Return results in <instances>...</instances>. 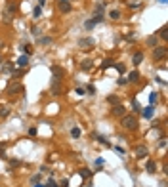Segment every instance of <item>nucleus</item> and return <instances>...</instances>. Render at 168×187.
Wrapping results in <instances>:
<instances>
[{"label": "nucleus", "instance_id": "1", "mask_svg": "<svg viewBox=\"0 0 168 187\" xmlns=\"http://www.w3.org/2000/svg\"><path fill=\"white\" fill-rule=\"evenodd\" d=\"M122 128L130 130V132H134L136 128H138V118L134 115H124L122 117Z\"/></svg>", "mask_w": 168, "mask_h": 187}, {"label": "nucleus", "instance_id": "2", "mask_svg": "<svg viewBox=\"0 0 168 187\" xmlns=\"http://www.w3.org/2000/svg\"><path fill=\"white\" fill-rule=\"evenodd\" d=\"M164 58H166V46H155L153 48V59L162 61Z\"/></svg>", "mask_w": 168, "mask_h": 187}, {"label": "nucleus", "instance_id": "3", "mask_svg": "<svg viewBox=\"0 0 168 187\" xmlns=\"http://www.w3.org/2000/svg\"><path fill=\"white\" fill-rule=\"evenodd\" d=\"M78 48H80V50L94 48V38H78Z\"/></svg>", "mask_w": 168, "mask_h": 187}, {"label": "nucleus", "instance_id": "4", "mask_svg": "<svg viewBox=\"0 0 168 187\" xmlns=\"http://www.w3.org/2000/svg\"><path fill=\"white\" fill-rule=\"evenodd\" d=\"M147 155H149V149H147L145 145H138V147H136V157L138 159H145Z\"/></svg>", "mask_w": 168, "mask_h": 187}, {"label": "nucleus", "instance_id": "5", "mask_svg": "<svg viewBox=\"0 0 168 187\" xmlns=\"http://www.w3.org/2000/svg\"><path fill=\"white\" fill-rule=\"evenodd\" d=\"M52 73H54V79H56V80H61V79H63V75H65V71H63L61 67H57V65L52 67Z\"/></svg>", "mask_w": 168, "mask_h": 187}, {"label": "nucleus", "instance_id": "6", "mask_svg": "<svg viewBox=\"0 0 168 187\" xmlns=\"http://www.w3.org/2000/svg\"><path fill=\"white\" fill-rule=\"evenodd\" d=\"M111 113H113L115 117H124L126 109H124V105H120V103H118V105H115V107L111 109Z\"/></svg>", "mask_w": 168, "mask_h": 187}, {"label": "nucleus", "instance_id": "7", "mask_svg": "<svg viewBox=\"0 0 168 187\" xmlns=\"http://www.w3.org/2000/svg\"><path fill=\"white\" fill-rule=\"evenodd\" d=\"M141 61H143V52H136V54L132 55V65H136L138 67Z\"/></svg>", "mask_w": 168, "mask_h": 187}, {"label": "nucleus", "instance_id": "8", "mask_svg": "<svg viewBox=\"0 0 168 187\" xmlns=\"http://www.w3.org/2000/svg\"><path fill=\"white\" fill-rule=\"evenodd\" d=\"M157 44H159V36H157V34H151L149 38H147V46H149V48H155Z\"/></svg>", "mask_w": 168, "mask_h": 187}, {"label": "nucleus", "instance_id": "9", "mask_svg": "<svg viewBox=\"0 0 168 187\" xmlns=\"http://www.w3.org/2000/svg\"><path fill=\"white\" fill-rule=\"evenodd\" d=\"M145 170H147L149 174H155V172H157V164H155V160H147Z\"/></svg>", "mask_w": 168, "mask_h": 187}, {"label": "nucleus", "instance_id": "10", "mask_svg": "<svg viewBox=\"0 0 168 187\" xmlns=\"http://www.w3.org/2000/svg\"><path fill=\"white\" fill-rule=\"evenodd\" d=\"M92 67H94V61H92V59H84L82 63H80V69H82V71H90Z\"/></svg>", "mask_w": 168, "mask_h": 187}, {"label": "nucleus", "instance_id": "11", "mask_svg": "<svg viewBox=\"0 0 168 187\" xmlns=\"http://www.w3.org/2000/svg\"><path fill=\"white\" fill-rule=\"evenodd\" d=\"M21 90H23V88H21V84H17V82H14V84L8 88V94H12V96H14V94H17V92H21Z\"/></svg>", "mask_w": 168, "mask_h": 187}, {"label": "nucleus", "instance_id": "12", "mask_svg": "<svg viewBox=\"0 0 168 187\" xmlns=\"http://www.w3.org/2000/svg\"><path fill=\"white\" fill-rule=\"evenodd\" d=\"M153 113H155V109H153V105H149V107H145L143 111H141V115H143L145 118H151L153 117Z\"/></svg>", "mask_w": 168, "mask_h": 187}, {"label": "nucleus", "instance_id": "13", "mask_svg": "<svg viewBox=\"0 0 168 187\" xmlns=\"http://www.w3.org/2000/svg\"><path fill=\"white\" fill-rule=\"evenodd\" d=\"M59 92H61L59 80H54V82H52V94H54V96H59Z\"/></svg>", "mask_w": 168, "mask_h": 187}, {"label": "nucleus", "instance_id": "14", "mask_svg": "<svg viewBox=\"0 0 168 187\" xmlns=\"http://www.w3.org/2000/svg\"><path fill=\"white\" fill-rule=\"evenodd\" d=\"M59 10L63 13H69L71 12V4L69 2H61V0H59Z\"/></svg>", "mask_w": 168, "mask_h": 187}, {"label": "nucleus", "instance_id": "15", "mask_svg": "<svg viewBox=\"0 0 168 187\" xmlns=\"http://www.w3.org/2000/svg\"><path fill=\"white\" fill-rule=\"evenodd\" d=\"M29 65V55H21L17 59V67H27Z\"/></svg>", "mask_w": 168, "mask_h": 187}, {"label": "nucleus", "instance_id": "16", "mask_svg": "<svg viewBox=\"0 0 168 187\" xmlns=\"http://www.w3.org/2000/svg\"><path fill=\"white\" fill-rule=\"evenodd\" d=\"M96 25H98V23H96V19H88V21L84 23V29H86V31H92L94 27H96Z\"/></svg>", "mask_w": 168, "mask_h": 187}, {"label": "nucleus", "instance_id": "17", "mask_svg": "<svg viewBox=\"0 0 168 187\" xmlns=\"http://www.w3.org/2000/svg\"><path fill=\"white\" fill-rule=\"evenodd\" d=\"M159 38H162V40H168V29H166V25L162 27L160 31H159Z\"/></svg>", "mask_w": 168, "mask_h": 187}, {"label": "nucleus", "instance_id": "18", "mask_svg": "<svg viewBox=\"0 0 168 187\" xmlns=\"http://www.w3.org/2000/svg\"><path fill=\"white\" fill-rule=\"evenodd\" d=\"M78 174H80V178H84V180H86V178H90V176H92V172H90L88 168H80V170H78Z\"/></svg>", "mask_w": 168, "mask_h": 187}, {"label": "nucleus", "instance_id": "19", "mask_svg": "<svg viewBox=\"0 0 168 187\" xmlns=\"http://www.w3.org/2000/svg\"><path fill=\"white\" fill-rule=\"evenodd\" d=\"M128 80L130 82H138L140 80V73L138 71H132V73H130V76H128Z\"/></svg>", "mask_w": 168, "mask_h": 187}, {"label": "nucleus", "instance_id": "20", "mask_svg": "<svg viewBox=\"0 0 168 187\" xmlns=\"http://www.w3.org/2000/svg\"><path fill=\"white\" fill-rule=\"evenodd\" d=\"M80 134H82V132H80V128H76V126H75V128H71V136H73V139H78V138H80Z\"/></svg>", "mask_w": 168, "mask_h": 187}, {"label": "nucleus", "instance_id": "21", "mask_svg": "<svg viewBox=\"0 0 168 187\" xmlns=\"http://www.w3.org/2000/svg\"><path fill=\"white\" fill-rule=\"evenodd\" d=\"M103 10H105V4L99 2L98 6H96V13H94V15H103Z\"/></svg>", "mask_w": 168, "mask_h": 187}, {"label": "nucleus", "instance_id": "22", "mask_svg": "<svg viewBox=\"0 0 168 187\" xmlns=\"http://www.w3.org/2000/svg\"><path fill=\"white\" fill-rule=\"evenodd\" d=\"M113 65H115L113 59H105L103 63H101V69H109V67H113Z\"/></svg>", "mask_w": 168, "mask_h": 187}, {"label": "nucleus", "instance_id": "23", "mask_svg": "<svg viewBox=\"0 0 168 187\" xmlns=\"http://www.w3.org/2000/svg\"><path fill=\"white\" fill-rule=\"evenodd\" d=\"M10 115V109L8 107H0V118H6Z\"/></svg>", "mask_w": 168, "mask_h": 187}, {"label": "nucleus", "instance_id": "24", "mask_svg": "<svg viewBox=\"0 0 168 187\" xmlns=\"http://www.w3.org/2000/svg\"><path fill=\"white\" fill-rule=\"evenodd\" d=\"M107 101H109V103H111V105H118V103H120L117 96H109V97H107Z\"/></svg>", "mask_w": 168, "mask_h": 187}, {"label": "nucleus", "instance_id": "25", "mask_svg": "<svg viewBox=\"0 0 168 187\" xmlns=\"http://www.w3.org/2000/svg\"><path fill=\"white\" fill-rule=\"evenodd\" d=\"M0 159H6V143H0Z\"/></svg>", "mask_w": 168, "mask_h": 187}, {"label": "nucleus", "instance_id": "26", "mask_svg": "<svg viewBox=\"0 0 168 187\" xmlns=\"http://www.w3.org/2000/svg\"><path fill=\"white\" fill-rule=\"evenodd\" d=\"M109 17H111V19H120V12H118V10H113V12L109 13Z\"/></svg>", "mask_w": 168, "mask_h": 187}, {"label": "nucleus", "instance_id": "27", "mask_svg": "<svg viewBox=\"0 0 168 187\" xmlns=\"http://www.w3.org/2000/svg\"><path fill=\"white\" fill-rule=\"evenodd\" d=\"M23 52H25V55H31V54H33V46L25 44V46H23Z\"/></svg>", "mask_w": 168, "mask_h": 187}, {"label": "nucleus", "instance_id": "28", "mask_svg": "<svg viewBox=\"0 0 168 187\" xmlns=\"http://www.w3.org/2000/svg\"><path fill=\"white\" fill-rule=\"evenodd\" d=\"M36 134H38V128H36V126H31V128H29V136H31V138H34Z\"/></svg>", "mask_w": 168, "mask_h": 187}, {"label": "nucleus", "instance_id": "29", "mask_svg": "<svg viewBox=\"0 0 168 187\" xmlns=\"http://www.w3.org/2000/svg\"><path fill=\"white\" fill-rule=\"evenodd\" d=\"M157 99H159V96H157V92H153V94L149 96V103L153 105V103H157Z\"/></svg>", "mask_w": 168, "mask_h": 187}, {"label": "nucleus", "instance_id": "30", "mask_svg": "<svg viewBox=\"0 0 168 187\" xmlns=\"http://www.w3.org/2000/svg\"><path fill=\"white\" fill-rule=\"evenodd\" d=\"M40 13H42V8H40V6H36V8L33 10V15H34V17H40Z\"/></svg>", "mask_w": 168, "mask_h": 187}, {"label": "nucleus", "instance_id": "31", "mask_svg": "<svg viewBox=\"0 0 168 187\" xmlns=\"http://www.w3.org/2000/svg\"><path fill=\"white\" fill-rule=\"evenodd\" d=\"M113 67H115V69H117L118 73H124V65H120V63H115Z\"/></svg>", "mask_w": 168, "mask_h": 187}, {"label": "nucleus", "instance_id": "32", "mask_svg": "<svg viewBox=\"0 0 168 187\" xmlns=\"http://www.w3.org/2000/svg\"><path fill=\"white\" fill-rule=\"evenodd\" d=\"M50 42H52L50 36H44V38H40V44H50Z\"/></svg>", "mask_w": 168, "mask_h": 187}, {"label": "nucleus", "instance_id": "33", "mask_svg": "<svg viewBox=\"0 0 168 187\" xmlns=\"http://www.w3.org/2000/svg\"><path fill=\"white\" fill-rule=\"evenodd\" d=\"M38 180H40V174H34L33 178H31V183H38Z\"/></svg>", "mask_w": 168, "mask_h": 187}, {"label": "nucleus", "instance_id": "34", "mask_svg": "<svg viewBox=\"0 0 168 187\" xmlns=\"http://www.w3.org/2000/svg\"><path fill=\"white\" fill-rule=\"evenodd\" d=\"M75 94H76V96H86V92H84V88H76V90H75Z\"/></svg>", "mask_w": 168, "mask_h": 187}, {"label": "nucleus", "instance_id": "35", "mask_svg": "<svg viewBox=\"0 0 168 187\" xmlns=\"http://www.w3.org/2000/svg\"><path fill=\"white\" fill-rule=\"evenodd\" d=\"M44 187H57L54 180H48V183H44Z\"/></svg>", "mask_w": 168, "mask_h": 187}, {"label": "nucleus", "instance_id": "36", "mask_svg": "<svg viewBox=\"0 0 168 187\" xmlns=\"http://www.w3.org/2000/svg\"><path fill=\"white\" fill-rule=\"evenodd\" d=\"M132 107H134V111H136V113H140V111H141V107L138 105V101H134V103H132Z\"/></svg>", "mask_w": 168, "mask_h": 187}, {"label": "nucleus", "instance_id": "37", "mask_svg": "<svg viewBox=\"0 0 168 187\" xmlns=\"http://www.w3.org/2000/svg\"><path fill=\"white\" fill-rule=\"evenodd\" d=\"M86 90H88V94H92V96H94V94H96V88H94L92 84H90V86H88V88H86Z\"/></svg>", "mask_w": 168, "mask_h": 187}, {"label": "nucleus", "instance_id": "38", "mask_svg": "<svg viewBox=\"0 0 168 187\" xmlns=\"http://www.w3.org/2000/svg\"><path fill=\"white\" fill-rule=\"evenodd\" d=\"M126 82H128V79H118V80H117V84H118V86H122V84H126Z\"/></svg>", "mask_w": 168, "mask_h": 187}, {"label": "nucleus", "instance_id": "39", "mask_svg": "<svg viewBox=\"0 0 168 187\" xmlns=\"http://www.w3.org/2000/svg\"><path fill=\"white\" fill-rule=\"evenodd\" d=\"M4 73H6V75H10V73H14V69H12V67H4V69H2Z\"/></svg>", "mask_w": 168, "mask_h": 187}, {"label": "nucleus", "instance_id": "40", "mask_svg": "<svg viewBox=\"0 0 168 187\" xmlns=\"http://www.w3.org/2000/svg\"><path fill=\"white\" fill-rule=\"evenodd\" d=\"M59 187H69V180H67V178H65V180H63V181H61V185H59Z\"/></svg>", "mask_w": 168, "mask_h": 187}, {"label": "nucleus", "instance_id": "41", "mask_svg": "<svg viewBox=\"0 0 168 187\" xmlns=\"http://www.w3.org/2000/svg\"><path fill=\"white\" fill-rule=\"evenodd\" d=\"M8 12H10V13L15 12V6H14V4H10V6H8Z\"/></svg>", "mask_w": 168, "mask_h": 187}, {"label": "nucleus", "instance_id": "42", "mask_svg": "<svg viewBox=\"0 0 168 187\" xmlns=\"http://www.w3.org/2000/svg\"><path fill=\"white\" fill-rule=\"evenodd\" d=\"M159 145H160V147H164V145H166V138H160V143Z\"/></svg>", "mask_w": 168, "mask_h": 187}, {"label": "nucleus", "instance_id": "43", "mask_svg": "<svg viewBox=\"0 0 168 187\" xmlns=\"http://www.w3.org/2000/svg\"><path fill=\"white\" fill-rule=\"evenodd\" d=\"M38 6L42 8V6H46V0H38Z\"/></svg>", "mask_w": 168, "mask_h": 187}, {"label": "nucleus", "instance_id": "44", "mask_svg": "<svg viewBox=\"0 0 168 187\" xmlns=\"http://www.w3.org/2000/svg\"><path fill=\"white\" fill-rule=\"evenodd\" d=\"M33 187H44V183H34Z\"/></svg>", "mask_w": 168, "mask_h": 187}, {"label": "nucleus", "instance_id": "45", "mask_svg": "<svg viewBox=\"0 0 168 187\" xmlns=\"http://www.w3.org/2000/svg\"><path fill=\"white\" fill-rule=\"evenodd\" d=\"M61 2H69V0H61Z\"/></svg>", "mask_w": 168, "mask_h": 187}, {"label": "nucleus", "instance_id": "46", "mask_svg": "<svg viewBox=\"0 0 168 187\" xmlns=\"http://www.w3.org/2000/svg\"><path fill=\"white\" fill-rule=\"evenodd\" d=\"M160 2H162V4H164V2H166V0H160Z\"/></svg>", "mask_w": 168, "mask_h": 187}]
</instances>
